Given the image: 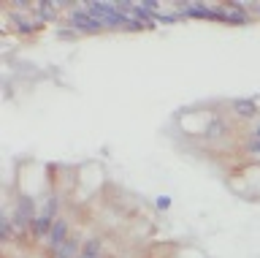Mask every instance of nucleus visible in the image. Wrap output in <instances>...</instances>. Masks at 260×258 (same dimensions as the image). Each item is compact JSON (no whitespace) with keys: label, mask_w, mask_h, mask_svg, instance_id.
Masks as SVG:
<instances>
[{"label":"nucleus","mask_w":260,"mask_h":258,"mask_svg":"<svg viewBox=\"0 0 260 258\" xmlns=\"http://www.w3.org/2000/svg\"><path fill=\"white\" fill-rule=\"evenodd\" d=\"M252 139H260V123H257L255 128H252Z\"/></svg>","instance_id":"ddd939ff"},{"label":"nucleus","mask_w":260,"mask_h":258,"mask_svg":"<svg viewBox=\"0 0 260 258\" xmlns=\"http://www.w3.org/2000/svg\"><path fill=\"white\" fill-rule=\"evenodd\" d=\"M54 220L57 217H49V215H36V220H32V225H30V239H44L46 242V237H49V231H52V225H54Z\"/></svg>","instance_id":"20e7f679"},{"label":"nucleus","mask_w":260,"mask_h":258,"mask_svg":"<svg viewBox=\"0 0 260 258\" xmlns=\"http://www.w3.org/2000/svg\"><path fill=\"white\" fill-rule=\"evenodd\" d=\"M68 22H71V27L76 30V33H101V30H103L101 19H98L92 11H87L84 3H73L71 6Z\"/></svg>","instance_id":"f257e3e1"},{"label":"nucleus","mask_w":260,"mask_h":258,"mask_svg":"<svg viewBox=\"0 0 260 258\" xmlns=\"http://www.w3.org/2000/svg\"><path fill=\"white\" fill-rule=\"evenodd\" d=\"M14 22H16V30H19V33H24V36H32V33H36V27L38 25H30V19L27 17H14Z\"/></svg>","instance_id":"1a4fd4ad"},{"label":"nucleus","mask_w":260,"mask_h":258,"mask_svg":"<svg viewBox=\"0 0 260 258\" xmlns=\"http://www.w3.org/2000/svg\"><path fill=\"white\" fill-rule=\"evenodd\" d=\"M0 237H3V239H14L16 237V228L11 223V212L0 215Z\"/></svg>","instance_id":"0eeeda50"},{"label":"nucleus","mask_w":260,"mask_h":258,"mask_svg":"<svg viewBox=\"0 0 260 258\" xmlns=\"http://www.w3.org/2000/svg\"><path fill=\"white\" fill-rule=\"evenodd\" d=\"M247 152L249 155H260V139H249L247 141Z\"/></svg>","instance_id":"f8f14e48"},{"label":"nucleus","mask_w":260,"mask_h":258,"mask_svg":"<svg viewBox=\"0 0 260 258\" xmlns=\"http://www.w3.org/2000/svg\"><path fill=\"white\" fill-rule=\"evenodd\" d=\"M154 207H157L160 212H166V209H171V198L168 196H157L154 198Z\"/></svg>","instance_id":"9b49d317"},{"label":"nucleus","mask_w":260,"mask_h":258,"mask_svg":"<svg viewBox=\"0 0 260 258\" xmlns=\"http://www.w3.org/2000/svg\"><path fill=\"white\" fill-rule=\"evenodd\" d=\"M119 258H122V255H119Z\"/></svg>","instance_id":"2eb2a0df"},{"label":"nucleus","mask_w":260,"mask_h":258,"mask_svg":"<svg viewBox=\"0 0 260 258\" xmlns=\"http://www.w3.org/2000/svg\"><path fill=\"white\" fill-rule=\"evenodd\" d=\"M233 109H236V114H239V117H255V111H257V106L252 101H236Z\"/></svg>","instance_id":"6e6552de"},{"label":"nucleus","mask_w":260,"mask_h":258,"mask_svg":"<svg viewBox=\"0 0 260 258\" xmlns=\"http://www.w3.org/2000/svg\"><path fill=\"white\" fill-rule=\"evenodd\" d=\"M71 239V225L65 217H57L54 225H52V231H49V237H46V250L49 253H54L57 247H62L65 242Z\"/></svg>","instance_id":"7ed1b4c3"},{"label":"nucleus","mask_w":260,"mask_h":258,"mask_svg":"<svg viewBox=\"0 0 260 258\" xmlns=\"http://www.w3.org/2000/svg\"><path fill=\"white\" fill-rule=\"evenodd\" d=\"M81 234H71V239L65 242L62 247H57L54 253H52V258H79L81 255Z\"/></svg>","instance_id":"39448f33"},{"label":"nucleus","mask_w":260,"mask_h":258,"mask_svg":"<svg viewBox=\"0 0 260 258\" xmlns=\"http://www.w3.org/2000/svg\"><path fill=\"white\" fill-rule=\"evenodd\" d=\"M255 11H257V17H260V3H257V9H255Z\"/></svg>","instance_id":"4468645a"},{"label":"nucleus","mask_w":260,"mask_h":258,"mask_svg":"<svg viewBox=\"0 0 260 258\" xmlns=\"http://www.w3.org/2000/svg\"><path fill=\"white\" fill-rule=\"evenodd\" d=\"M57 207H60V201H57V196H49V201L44 207L38 209L41 215H49V217H57Z\"/></svg>","instance_id":"9d476101"},{"label":"nucleus","mask_w":260,"mask_h":258,"mask_svg":"<svg viewBox=\"0 0 260 258\" xmlns=\"http://www.w3.org/2000/svg\"><path fill=\"white\" fill-rule=\"evenodd\" d=\"M30 9L38 11V19H41V22H52V19H54V11L62 9V3H32Z\"/></svg>","instance_id":"423d86ee"},{"label":"nucleus","mask_w":260,"mask_h":258,"mask_svg":"<svg viewBox=\"0 0 260 258\" xmlns=\"http://www.w3.org/2000/svg\"><path fill=\"white\" fill-rule=\"evenodd\" d=\"M36 215L38 212H36V204H32L30 196H19V198H16V204L11 209V223H14V228H16V237H22L24 231H30Z\"/></svg>","instance_id":"f03ea898"}]
</instances>
